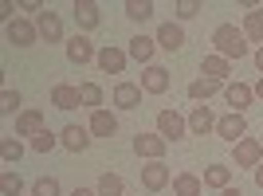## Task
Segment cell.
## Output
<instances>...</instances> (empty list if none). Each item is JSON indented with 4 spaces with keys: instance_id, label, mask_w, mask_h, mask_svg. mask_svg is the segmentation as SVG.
<instances>
[{
    "instance_id": "cell-1",
    "label": "cell",
    "mask_w": 263,
    "mask_h": 196,
    "mask_svg": "<svg viewBox=\"0 0 263 196\" xmlns=\"http://www.w3.org/2000/svg\"><path fill=\"white\" fill-rule=\"evenodd\" d=\"M212 47H216V55H224L228 63H232V59H243V55L252 51L243 28H236V24H216V32H212Z\"/></svg>"
},
{
    "instance_id": "cell-2",
    "label": "cell",
    "mask_w": 263,
    "mask_h": 196,
    "mask_svg": "<svg viewBox=\"0 0 263 196\" xmlns=\"http://www.w3.org/2000/svg\"><path fill=\"white\" fill-rule=\"evenodd\" d=\"M157 133L165 142H181L189 133V118H181L177 110H157Z\"/></svg>"
},
{
    "instance_id": "cell-3",
    "label": "cell",
    "mask_w": 263,
    "mask_h": 196,
    "mask_svg": "<svg viewBox=\"0 0 263 196\" xmlns=\"http://www.w3.org/2000/svg\"><path fill=\"white\" fill-rule=\"evenodd\" d=\"M263 165V142H255V138H243V142H236V169H259Z\"/></svg>"
},
{
    "instance_id": "cell-4",
    "label": "cell",
    "mask_w": 263,
    "mask_h": 196,
    "mask_svg": "<svg viewBox=\"0 0 263 196\" xmlns=\"http://www.w3.org/2000/svg\"><path fill=\"white\" fill-rule=\"evenodd\" d=\"M165 149H169V142H165L161 133H138V138H134V153L145 157V161H161Z\"/></svg>"
},
{
    "instance_id": "cell-5",
    "label": "cell",
    "mask_w": 263,
    "mask_h": 196,
    "mask_svg": "<svg viewBox=\"0 0 263 196\" xmlns=\"http://www.w3.org/2000/svg\"><path fill=\"white\" fill-rule=\"evenodd\" d=\"M71 12H75L79 32H95V28L102 24V8L95 4V0H75V4H71Z\"/></svg>"
},
{
    "instance_id": "cell-6",
    "label": "cell",
    "mask_w": 263,
    "mask_h": 196,
    "mask_svg": "<svg viewBox=\"0 0 263 196\" xmlns=\"http://www.w3.org/2000/svg\"><path fill=\"white\" fill-rule=\"evenodd\" d=\"M4 35H8V44H16V47H32L35 40H40V32H35V24L32 20H16L12 24H4Z\"/></svg>"
},
{
    "instance_id": "cell-7",
    "label": "cell",
    "mask_w": 263,
    "mask_h": 196,
    "mask_svg": "<svg viewBox=\"0 0 263 196\" xmlns=\"http://www.w3.org/2000/svg\"><path fill=\"white\" fill-rule=\"evenodd\" d=\"M216 133L224 138V142H243V133H248V118L243 114H224V118H216Z\"/></svg>"
},
{
    "instance_id": "cell-8",
    "label": "cell",
    "mask_w": 263,
    "mask_h": 196,
    "mask_svg": "<svg viewBox=\"0 0 263 196\" xmlns=\"http://www.w3.org/2000/svg\"><path fill=\"white\" fill-rule=\"evenodd\" d=\"M35 32H40V40H47V44H59V40H63V20H59L51 8H44L35 16Z\"/></svg>"
},
{
    "instance_id": "cell-9",
    "label": "cell",
    "mask_w": 263,
    "mask_h": 196,
    "mask_svg": "<svg viewBox=\"0 0 263 196\" xmlns=\"http://www.w3.org/2000/svg\"><path fill=\"white\" fill-rule=\"evenodd\" d=\"M169 177H173V173H169V165H165V161H149V165L142 169V185H145V192H161V188L169 185Z\"/></svg>"
},
{
    "instance_id": "cell-10",
    "label": "cell",
    "mask_w": 263,
    "mask_h": 196,
    "mask_svg": "<svg viewBox=\"0 0 263 196\" xmlns=\"http://www.w3.org/2000/svg\"><path fill=\"white\" fill-rule=\"evenodd\" d=\"M59 145H63L67 153H83V149L90 145V126H63Z\"/></svg>"
},
{
    "instance_id": "cell-11",
    "label": "cell",
    "mask_w": 263,
    "mask_h": 196,
    "mask_svg": "<svg viewBox=\"0 0 263 196\" xmlns=\"http://www.w3.org/2000/svg\"><path fill=\"white\" fill-rule=\"evenodd\" d=\"M157 47H161V51H181V47H185V28H181V24H161V28H157Z\"/></svg>"
},
{
    "instance_id": "cell-12",
    "label": "cell",
    "mask_w": 263,
    "mask_h": 196,
    "mask_svg": "<svg viewBox=\"0 0 263 196\" xmlns=\"http://www.w3.org/2000/svg\"><path fill=\"white\" fill-rule=\"evenodd\" d=\"M67 59L75 67H83V63H90V59H99V51H95V44H90L87 35L79 32L75 40H67Z\"/></svg>"
},
{
    "instance_id": "cell-13",
    "label": "cell",
    "mask_w": 263,
    "mask_h": 196,
    "mask_svg": "<svg viewBox=\"0 0 263 196\" xmlns=\"http://www.w3.org/2000/svg\"><path fill=\"white\" fill-rule=\"evenodd\" d=\"M126 59H130V51H122V47H99V59H95V63H99L106 75H122V71H126Z\"/></svg>"
},
{
    "instance_id": "cell-14",
    "label": "cell",
    "mask_w": 263,
    "mask_h": 196,
    "mask_svg": "<svg viewBox=\"0 0 263 196\" xmlns=\"http://www.w3.org/2000/svg\"><path fill=\"white\" fill-rule=\"evenodd\" d=\"M44 114L40 110H20L16 114V138H35V133H44Z\"/></svg>"
},
{
    "instance_id": "cell-15",
    "label": "cell",
    "mask_w": 263,
    "mask_h": 196,
    "mask_svg": "<svg viewBox=\"0 0 263 196\" xmlns=\"http://www.w3.org/2000/svg\"><path fill=\"white\" fill-rule=\"evenodd\" d=\"M224 98H228L232 114H243V106H252V102H255V90L243 87V83H228V87H224Z\"/></svg>"
},
{
    "instance_id": "cell-16",
    "label": "cell",
    "mask_w": 263,
    "mask_h": 196,
    "mask_svg": "<svg viewBox=\"0 0 263 196\" xmlns=\"http://www.w3.org/2000/svg\"><path fill=\"white\" fill-rule=\"evenodd\" d=\"M79 102H83L79 87H71V83H55V87H51V106L55 110H75Z\"/></svg>"
},
{
    "instance_id": "cell-17",
    "label": "cell",
    "mask_w": 263,
    "mask_h": 196,
    "mask_svg": "<svg viewBox=\"0 0 263 196\" xmlns=\"http://www.w3.org/2000/svg\"><path fill=\"white\" fill-rule=\"evenodd\" d=\"M200 75H204V79H216V83H224V79L232 75V63L224 59V55L212 51V55H204V59H200Z\"/></svg>"
},
{
    "instance_id": "cell-18",
    "label": "cell",
    "mask_w": 263,
    "mask_h": 196,
    "mask_svg": "<svg viewBox=\"0 0 263 196\" xmlns=\"http://www.w3.org/2000/svg\"><path fill=\"white\" fill-rule=\"evenodd\" d=\"M114 106L118 110H138L142 106V87H138V83H118V87H114Z\"/></svg>"
},
{
    "instance_id": "cell-19",
    "label": "cell",
    "mask_w": 263,
    "mask_h": 196,
    "mask_svg": "<svg viewBox=\"0 0 263 196\" xmlns=\"http://www.w3.org/2000/svg\"><path fill=\"white\" fill-rule=\"evenodd\" d=\"M142 90L145 94H165L169 90V71L165 67H145V75H142Z\"/></svg>"
},
{
    "instance_id": "cell-20",
    "label": "cell",
    "mask_w": 263,
    "mask_h": 196,
    "mask_svg": "<svg viewBox=\"0 0 263 196\" xmlns=\"http://www.w3.org/2000/svg\"><path fill=\"white\" fill-rule=\"evenodd\" d=\"M118 133V118L110 110H95L90 114V138H114Z\"/></svg>"
},
{
    "instance_id": "cell-21",
    "label": "cell",
    "mask_w": 263,
    "mask_h": 196,
    "mask_svg": "<svg viewBox=\"0 0 263 196\" xmlns=\"http://www.w3.org/2000/svg\"><path fill=\"white\" fill-rule=\"evenodd\" d=\"M216 130V118H212L209 106H193V114H189V133H197V138H204V133Z\"/></svg>"
},
{
    "instance_id": "cell-22",
    "label": "cell",
    "mask_w": 263,
    "mask_h": 196,
    "mask_svg": "<svg viewBox=\"0 0 263 196\" xmlns=\"http://www.w3.org/2000/svg\"><path fill=\"white\" fill-rule=\"evenodd\" d=\"M154 51H157V40H149V35H134L130 40V59H138V63L154 67Z\"/></svg>"
},
{
    "instance_id": "cell-23",
    "label": "cell",
    "mask_w": 263,
    "mask_h": 196,
    "mask_svg": "<svg viewBox=\"0 0 263 196\" xmlns=\"http://www.w3.org/2000/svg\"><path fill=\"white\" fill-rule=\"evenodd\" d=\"M220 90H224V83H216V79H193V83H189V98H193V102H209L212 94H220Z\"/></svg>"
},
{
    "instance_id": "cell-24",
    "label": "cell",
    "mask_w": 263,
    "mask_h": 196,
    "mask_svg": "<svg viewBox=\"0 0 263 196\" xmlns=\"http://www.w3.org/2000/svg\"><path fill=\"white\" fill-rule=\"evenodd\" d=\"M204 192V181L197 173H177L173 177V196H200Z\"/></svg>"
},
{
    "instance_id": "cell-25",
    "label": "cell",
    "mask_w": 263,
    "mask_h": 196,
    "mask_svg": "<svg viewBox=\"0 0 263 196\" xmlns=\"http://www.w3.org/2000/svg\"><path fill=\"white\" fill-rule=\"evenodd\" d=\"M204 185L220 188V192L232 188V169H228V165H209V169H204Z\"/></svg>"
},
{
    "instance_id": "cell-26",
    "label": "cell",
    "mask_w": 263,
    "mask_h": 196,
    "mask_svg": "<svg viewBox=\"0 0 263 196\" xmlns=\"http://www.w3.org/2000/svg\"><path fill=\"white\" fill-rule=\"evenodd\" d=\"M243 35H248L252 44L263 47V8H252L248 16H243Z\"/></svg>"
},
{
    "instance_id": "cell-27",
    "label": "cell",
    "mask_w": 263,
    "mask_h": 196,
    "mask_svg": "<svg viewBox=\"0 0 263 196\" xmlns=\"http://www.w3.org/2000/svg\"><path fill=\"white\" fill-rule=\"evenodd\" d=\"M95 192H99V196H126V185H122L118 173H102L99 185H95Z\"/></svg>"
},
{
    "instance_id": "cell-28",
    "label": "cell",
    "mask_w": 263,
    "mask_h": 196,
    "mask_svg": "<svg viewBox=\"0 0 263 196\" xmlns=\"http://www.w3.org/2000/svg\"><path fill=\"white\" fill-rule=\"evenodd\" d=\"M79 94H83V106L102 110V87L99 83H79Z\"/></svg>"
},
{
    "instance_id": "cell-29",
    "label": "cell",
    "mask_w": 263,
    "mask_h": 196,
    "mask_svg": "<svg viewBox=\"0 0 263 196\" xmlns=\"http://www.w3.org/2000/svg\"><path fill=\"white\" fill-rule=\"evenodd\" d=\"M126 16H130V20H149V16H154V0H126Z\"/></svg>"
},
{
    "instance_id": "cell-30",
    "label": "cell",
    "mask_w": 263,
    "mask_h": 196,
    "mask_svg": "<svg viewBox=\"0 0 263 196\" xmlns=\"http://www.w3.org/2000/svg\"><path fill=\"white\" fill-rule=\"evenodd\" d=\"M0 157H4V165L20 161V157H24V142H20V138H4V142H0Z\"/></svg>"
},
{
    "instance_id": "cell-31",
    "label": "cell",
    "mask_w": 263,
    "mask_h": 196,
    "mask_svg": "<svg viewBox=\"0 0 263 196\" xmlns=\"http://www.w3.org/2000/svg\"><path fill=\"white\" fill-rule=\"evenodd\" d=\"M0 192H4V196H20V192H24V181H20V173L4 169V173H0Z\"/></svg>"
},
{
    "instance_id": "cell-32",
    "label": "cell",
    "mask_w": 263,
    "mask_h": 196,
    "mask_svg": "<svg viewBox=\"0 0 263 196\" xmlns=\"http://www.w3.org/2000/svg\"><path fill=\"white\" fill-rule=\"evenodd\" d=\"M32 196H63V188H59L55 177H40V181L32 185Z\"/></svg>"
},
{
    "instance_id": "cell-33",
    "label": "cell",
    "mask_w": 263,
    "mask_h": 196,
    "mask_svg": "<svg viewBox=\"0 0 263 196\" xmlns=\"http://www.w3.org/2000/svg\"><path fill=\"white\" fill-rule=\"evenodd\" d=\"M55 145H59V138H55L51 130H44V133H35V138H32V149L35 153H51Z\"/></svg>"
},
{
    "instance_id": "cell-34",
    "label": "cell",
    "mask_w": 263,
    "mask_h": 196,
    "mask_svg": "<svg viewBox=\"0 0 263 196\" xmlns=\"http://www.w3.org/2000/svg\"><path fill=\"white\" fill-rule=\"evenodd\" d=\"M16 110H20V94H16V90H4V94H0V114H16Z\"/></svg>"
},
{
    "instance_id": "cell-35",
    "label": "cell",
    "mask_w": 263,
    "mask_h": 196,
    "mask_svg": "<svg viewBox=\"0 0 263 196\" xmlns=\"http://www.w3.org/2000/svg\"><path fill=\"white\" fill-rule=\"evenodd\" d=\"M197 12H200V0H181V4H177V16H181V20H193Z\"/></svg>"
},
{
    "instance_id": "cell-36",
    "label": "cell",
    "mask_w": 263,
    "mask_h": 196,
    "mask_svg": "<svg viewBox=\"0 0 263 196\" xmlns=\"http://www.w3.org/2000/svg\"><path fill=\"white\" fill-rule=\"evenodd\" d=\"M12 12H16V4H12V0H4V4H0V16H4V20H16V16H12Z\"/></svg>"
},
{
    "instance_id": "cell-37",
    "label": "cell",
    "mask_w": 263,
    "mask_h": 196,
    "mask_svg": "<svg viewBox=\"0 0 263 196\" xmlns=\"http://www.w3.org/2000/svg\"><path fill=\"white\" fill-rule=\"evenodd\" d=\"M20 8H24V12H44V4H40V0H24Z\"/></svg>"
},
{
    "instance_id": "cell-38",
    "label": "cell",
    "mask_w": 263,
    "mask_h": 196,
    "mask_svg": "<svg viewBox=\"0 0 263 196\" xmlns=\"http://www.w3.org/2000/svg\"><path fill=\"white\" fill-rule=\"evenodd\" d=\"M71 196H99V192H95V188H75Z\"/></svg>"
},
{
    "instance_id": "cell-39",
    "label": "cell",
    "mask_w": 263,
    "mask_h": 196,
    "mask_svg": "<svg viewBox=\"0 0 263 196\" xmlns=\"http://www.w3.org/2000/svg\"><path fill=\"white\" fill-rule=\"evenodd\" d=\"M255 67H259V75H263V47H255Z\"/></svg>"
},
{
    "instance_id": "cell-40",
    "label": "cell",
    "mask_w": 263,
    "mask_h": 196,
    "mask_svg": "<svg viewBox=\"0 0 263 196\" xmlns=\"http://www.w3.org/2000/svg\"><path fill=\"white\" fill-rule=\"evenodd\" d=\"M252 90H255V98H259V102H263V75H259V83H255Z\"/></svg>"
},
{
    "instance_id": "cell-41",
    "label": "cell",
    "mask_w": 263,
    "mask_h": 196,
    "mask_svg": "<svg viewBox=\"0 0 263 196\" xmlns=\"http://www.w3.org/2000/svg\"><path fill=\"white\" fill-rule=\"evenodd\" d=\"M220 196H243V192H240V188H224Z\"/></svg>"
},
{
    "instance_id": "cell-42",
    "label": "cell",
    "mask_w": 263,
    "mask_h": 196,
    "mask_svg": "<svg viewBox=\"0 0 263 196\" xmlns=\"http://www.w3.org/2000/svg\"><path fill=\"white\" fill-rule=\"evenodd\" d=\"M255 185L263 188V165H259V169H255Z\"/></svg>"
}]
</instances>
